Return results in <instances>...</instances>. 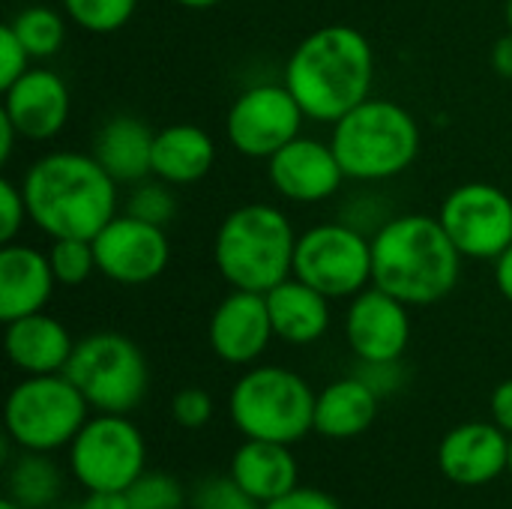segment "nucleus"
Returning <instances> with one entry per match:
<instances>
[{
  "label": "nucleus",
  "instance_id": "obj_1",
  "mask_svg": "<svg viewBox=\"0 0 512 509\" xmlns=\"http://www.w3.org/2000/svg\"><path fill=\"white\" fill-rule=\"evenodd\" d=\"M117 186L93 153L72 150L39 156L21 180L27 216L51 240H93L117 216Z\"/></svg>",
  "mask_w": 512,
  "mask_h": 509
},
{
  "label": "nucleus",
  "instance_id": "obj_2",
  "mask_svg": "<svg viewBox=\"0 0 512 509\" xmlns=\"http://www.w3.org/2000/svg\"><path fill=\"white\" fill-rule=\"evenodd\" d=\"M282 81L309 120L336 123L372 96L375 51L357 27L324 24L291 51Z\"/></svg>",
  "mask_w": 512,
  "mask_h": 509
},
{
  "label": "nucleus",
  "instance_id": "obj_3",
  "mask_svg": "<svg viewBox=\"0 0 512 509\" xmlns=\"http://www.w3.org/2000/svg\"><path fill=\"white\" fill-rule=\"evenodd\" d=\"M459 276L462 252L438 216H393L372 237V285L408 306L441 303L456 291Z\"/></svg>",
  "mask_w": 512,
  "mask_h": 509
},
{
  "label": "nucleus",
  "instance_id": "obj_4",
  "mask_svg": "<svg viewBox=\"0 0 512 509\" xmlns=\"http://www.w3.org/2000/svg\"><path fill=\"white\" fill-rule=\"evenodd\" d=\"M294 225L273 204H243L231 210L213 240V261L219 276L240 291L267 294L294 276Z\"/></svg>",
  "mask_w": 512,
  "mask_h": 509
},
{
  "label": "nucleus",
  "instance_id": "obj_5",
  "mask_svg": "<svg viewBox=\"0 0 512 509\" xmlns=\"http://www.w3.org/2000/svg\"><path fill=\"white\" fill-rule=\"evenodd\" d=\"M330 144L348 180L381 183L414 165L423 132L405 105L369 96L333 123Z\"/></svg>",
  "mask_w": 512,
  "mask_h": 509
},
{
  "label": "nucleus",
  "instance_id": "obj_6",
  "mask_svg": "<svg viewBox=\"0 0 512 509\" xmlns=\"http://www.w3.org/2000/svg\"><path fill=\"white\" fill-rule=\"evenodd\" d=\"M315 399L306 378L282 366H255L231 387L228 414L243 438L297 444L315 429Z\"/></svg>",
  "mask_w": 512,
  "mask_h": 509
},
{
  "label": "nucleus",
  "instance_id": "obj_7",
  "mask_svg": "<svg viewBox=\"0 0 512 509\" xmlns=\"http://www.w3.org/2000/svg\"><path fill=\"white\" fill-rule=\"evenodd\" d=\"M63 375L96 414H132L150 387L144 351L135 339L114 330L78 339Z\"/></svg>",
  "mask_w": 512,
  "mask_h": 509
},
{
  "label": "nucleus",
  "instance_id": "obj_8",
  "mask_svg": "<svg viewBox=\"0 0 512 509\" xmlns=\"http://www.w3.org/2000/svg\"><path fill=\"white\" fill-rule=\"evenodd\" d=\"M90 405L81 390L63 375H27L18 381L3 408L6 435L30 453H54L75 441Z\"/></svg>",
  "mask_w": 512,
  "mask_h": 509
},
{
  "label": "nucleus",
  "instance_id": "obj_9",
  "mask_svg": "<svg viewBox=\"0 0 512 509\" xmlns=\"http://www.w3.org/2000/svg\"><path fill=\"white\" fill-rule=\"evenodd\" d=\"M69 468L87 492H126L147 471V441L126 414H96L69 444Z\"/></svg>",
  "mask_w": 512,
  "mask_h": 509
},
{
  "label": "nucleus",
  "instance_id": "obj_10",
  "mask_svg": "<svg viewBox=\"0 0 512 509\" xmlns=\"http://www.w3.org/2000/svg\"><path fill=\"white\" fill-rule=\"evenodd\" d=\"M294 276L330 300H351L372 285V237L348 222L315 225L297 237Z\"/></svg>",
  "mask_w": 512,
  "mask_h": 509
},
{
  "label": "nucleus",
  "instance_id": "obj_11",
  "mask_svg": "<svg viewBox=\"0 0 512 509\" xmlns=\"http://www.w3.org/2000/svg\"><path fill=\"white\" fill-rule=\"evenodd\" d=\"M306 111L288 84H255L246 87L228 108L225 135L228 144L249 159H270L291 144L303 129Z\"/></svg>",
  "mask_w": 512,
  "mask_h": 509
},
{
  "label": "nucleus",
  "instance_id": "obj_12",
  "mask_svg": "<svg viewBox=\"0 0 512 509\" xmlns=\"http://www.w3.org/2000/svg\"><path fill=\"white\" fill-rule=\"evenodd\" d=\"M438 222L462 258L495 261L512 246V198L492 183L456 186L441 201Z\"/></svg>",
  "mask_w": 512,
  "mask_h": 509
},
{
  "label": "nucleus",
  "instance_id": "obj_13",
  "mask_svg": "<svg viewBox=\"0 0 512 509\" xmlns=\"http://www.w3.org/2000/svg\"><path fill=\"white\" fill-rule=\"evenodd\" d=\"M96 267L117 285H147L168 270L171 243L162 225L144 222L132 213H117L96 237Z\"/></svg>",
  "mask_w": 512,
  "mask_h": 509
},
{
  "label": "nucleus",
  "instance_id": "obj_14",
  "mask_svg": "<svg viewBox=\"0 0 512 509\" xmlns=\"http://www.w3.org/2000/svg\"><path fill=\"white\" fill-rule=\"evenodd\" d=\"M408 303L393 294L369 285L351 297L345 315V339L360 363H390L402 360L411 342V315Z\"/></svg>",
  "mask_w": 512,
  "mask_h": 509
},
{
  "label": "nucleus",
  "instance_id": "obj_15",
  "mask_svg": "<svg viewBox=\"0 0 512 509\" xmlns=\"http://www.w3.org/2000/svg\"><path fill=\"white\" fill-rule=\"evenodd\" d=\"M267 177L273 189L294 204H321L333 198L348 180L333 153V144L303 135L267 159Z\"/></svg>",
  "mask_w": 512,
  "mask_h": 509
},
{
  "label": "nucleus",
  "instance_id": "obj_16",
  "mask_svg": "<svg viewBox=\"0 0 512 509\" xmlns=\"http://www.w3.org/2000/svg\"><path fill=\"white\" fill-rule=\"evenodd\" d=\"M207 339L213 354L228 366H249L264 357L270 348L273 321L267 309V297L255 291L234 288L210 315Z\"/></svg>",
  "mask_w": 512,
  "mask_h": 509
},
{
  "label": "nucleus",
  "instance_id": "obj_17",
  "mask_svg": "<svg viewBox=\"0 0 512 509\" xmlns=\"http://www.w3.org/2000/svg\"><path fill=\"white\" fill-rule=\"evenodd\" d=\"M510 465V435L498 423H462L438 447L441 474L465 489L495 483Z\"/></svg>",
  "mask_w": 512,
  "mask_h": 509
},
{
  "label": "nucleus",
  "instance_id": "obj_18",
  "mask_svg": "<svg viewBox=\"0 0 512 509\" xmlns=\"http://www.w3.org/2000/svg\"><path fill=\"white\" fill-rule=\"evenodd\" d=\"M3 114L15 123L24 141H51L63 132L72 114V96L57 72L30 66L3 90Z\"/></svg>",
  "mask_w": 512,
  "mask_h": 509
},
{
  "label": "nucleus",
  "instance_id": "obj_19",
  "mask_svg": "<svg viewBox=\"0 0 512 509\" xmlns=\"http://www.w3.org/2000/svg\"><path fill=\"white\" fill-rule=\"evenodd\" d=\"M57 288L48 252L24 243H3L0 249V321L45 312Z\"/></svg>",
  "mask_w": 512,
  "mask_h": 509
},
{
  "label": "nucleus",
  "instance_id": "obj_20",
  "mask_svg": "<svg viewBox=\"0 0 512 509\" xmlns=\"http://www.w3.org/2000/svg\"><path fill=\"white\" fill-rule=\"evenodd\" d=\"M3 348H6L9 363L18 372L57 375L66 369V363L75 351V342L57 318L36 312V315H24V318L6 324Z\"/></svg>",
  "mask_w": 512,
  "mask_h": 509
},
{
  "label": "nucleus",
  "instance_id": "obj_21",
  "mask_svg": "<svg viewBox=\"0 0 512 509\" xmlns=\"http://www.w3.org/2000/svg\"><path fill=\"white\" fill-rule=\"evenodd\" d=\"M258 504H273L285 495H291L300 486V468L288 444L276 441H255L246 438L243 447L231 456L228 471Z\"/></svg>",
  "mask_w": 512,
  "mask_h": 509
},
{
  "label": "nucleus",
  "instance_id": "obj_22",
  "mask_svg": "<svg viewBox=\"0 0 512 509\" xmlns=\"http://www.w3.org/2000/svg\"><path fill=\"white\" fill-rule=\"evenodd\" d=\"M264 297L276 339L288 345H312L330 330V297L309 282L288 276Z\"/></svg>",
  "mask_w": 512,
  "mask_h": 509
},
{
  "label": "nucleus",
  "instance_id": "obj_23",
  "mask_svg": "<svg viewBox=\"0 0 512 509\" xmlns=\"http://www.w3.org/2000/svg\"><path fill=\"white\" fill-rule=\"evenodd\" d=\"M153 138L156 132L144 120L132 114H114L99 126L90 153L117 183L135 186L153 174Z\"/></svg>",
  "mask_w": 512,
  "mask_h": 509
},
{
  "label": "nucleus",
  "instance_id": "obj_24",
  "mask_svg": "<svg viewBox=\"0 0 512 509\" xmlns=\"http://www.w3.org/2000/svg\"><path fill=\"white\" fill-rule=\"evenodd\" d=\"M216 144L195 123H171L153 138V177L168 186H192L210 174Z\"/></svg>",
  "mask_w": 512,
  "mask_h": 509
},
{
  "label": "nucleus",
  "instance_id": "obj_25",
  "mask_svg": "<svg viewBox=\"0 0 512 509\" xmlns=\"http://www.w3.org/2000/svg\"><path fill=\"white\" fill-rule=\"evenodd\" d=\"M381 396L357 375L327 384L315 399V432L330 441H351L372 429Z\"/></svg>",
  "mask_w": 512,
  "mask_h": 509
},
{
  "label": "nucleus",
  "instance_id": "obj_26",
  "mask_svg": "<svg viewBox=\"0 0 512 509\" xmlns=\"http://www.w3.org/2000/svg\"><path fill=\"white\" fill-rule=\"evenodd\" d=\"M9 501H15L24 509L51 507L63 492V477L57 465L48 459V453H30L21 450V456L9 465L6 474Z\"/></svg>",
  "mask_w": 512,
  "mask_h": 509
},
{
  "label": "nucleus",
  "instance_id": "obj_27",
  "mask_svg": "<svg viewBox=\"0 0 512 509\" xmlns=\"http://www.w3.org/2000/svg\"><path fill=\"white\" fill-rule=\"evenodd\" d=\"M9 24L18 33V39L24 42V48H27V54L33 60L54 57L66 42V21L51 6H27Z\"/></svg>",
  "mask_w": 512,
  "mask_h": 509
},
{
  "label": "nucleus",
  "instance_id": "obj_28",
  "mask_svg": "<svg viewBox=\"0 0 512 509\" xmlns=\"http://www.w3.org/2000/svg\"><path fill=\"white\" fill-rule=\"evenodd\" d=\"M60 6L75 27L108 36L129 24L138 0H60Z\"/></svg>",
  "mask_w": 512,
  "mask_h": 509
},
{
  "label": "nucleus",
  "instance_id": "obj_29",
  "mask_svg": "<svg viewBox=\"0 0 512 509\" xmlns=\"http://www.w3.org/2000/svg\"><path fill=\"white\" fill-rule=\"evenodd\" d=\"M48 261H51L57 285H66V288H78L93 273H99L96 249H93V240H87V237H57V240H51Z\"/></svg>",
  "mask_w": 512,
  "mask_h": 509
},
{
  "label": "nucleus",
  "instance_id": "obj_30",
  "mask_svg": "<svg viewBox=\"0 0 512 509\" xmlns=\"http://www.w3.org/2000/svg\"><path fill=\"white\" fill-rule=\"evenodd\" d=\"M129 507L132 509H183L186 492L183 486L162 474V471H144L129 489H126Z\"/></svg>",
  "mask_w": 512,
  "mask_h": 509
},
{
  "label": "nucleus",
  "instance_id": "obj_31",
  "mask_svg": "<svg viewBox=\"0 0 512 509\" xmlns=\"http://www.w3.org/2000/svg\"><path fill=\"white\" fill-rule=\"evenodd\" d=\"M192 509H264L231 474L207 477L192 492Z\"/></svg>",
  "mask_w": 512,
  "mask_h": 509
},
{
  "label": "nucleus",
  "instance_id": "obj_32",
  "mask_svg": "<svg viewBox=\"0 0 512 509\" xmlns=\"http://www.w3.org/2000/svg\"><path fill=\"white\" fill-rule=\"evenodd\" d=\"M174 210H177V201L168 189V183L156 180V183H135L132 195H129V204H126V213L144 219V222H153V225H168L174 219Z\"/></svg>",
  "mask_w": 512,
  "mask_h": 509
},
{
  "label": "nucleus",
  "instance_id": "obj_33",
  "mask_svg": "<svg viewBox=\"0 0 512 509\" xmlns=\"http://www.w3.org/2000/svg\"><path fill=\"white\" fill-rule=\"evenodd\" d=\"M171 417L180 429H204L213 420V396L201 387H183L171 399Z\"/></svg>",
  "mask_w": 512,
  "mask_h": 509
},
{
  "label": "nucleus",
  "instance_id": "obj_34",
  "mask_svg": "<svg viewBox=\"0 0 512 509\" xmlns=\"http://www.w3.org/2000/svg\"><path fill=\"white\" fill-rule=\"evenodd\" d=\"M30 54L24 48V42L18 39V33L12 30V24L6 21L0 27V87L6 90L9 84H15L27 69H30Z\"/></svg>",
  "mask_w": 512,
  "mask_h": 509
},
{
  "label": "nucleus",
  "instance_id": "obj_35",
  "mask_svg": "<svg viewBox=\"0 0 512 509\" xmlns=\"http://www.w3.org/2000/svg\"><path fill=\"white\" fill-rule=\"evenodd\" d=\"M30 222L24 192L12 180H0V243H15L18 231Z\"/></svg>",
  "mask_w": 512,
  "mask_h": 509
},
{
  "label": "nucleus",
  "instance_id": "obj_36",
  "mask_svg": "<svg viewBox=\"0 0 512 509\" xmlns=\"http://www.w3.org/2000/svg\"><path fill=\"white\" fill-rule=\"evenodd\" d=\"M354 375L363 378L381 399H384V396H393V393L405 384L402 360H390V363H360V369H357Z\"/></svg>",
  "mask_w": 512,
  "mask_h": 509
},
{
  "label": "nucleus",
  "instance_id": "obj_37",
  "mask_svg": "<svg viewBox=\"0 0 512 509\" xmlns=\"http://www.w3.org/2000/svg\"><path fill=\"white\" fill-rule=\"evenodd\" d=\"M264 509H342L336 504V498H330L327 492H321V489H294L291 495H285V498H279V501H273V504H267Z\"/></svg>",
  "mask_w": 512,
  "mask_h": 509
},
{
  "label": "nucleus",
  "instance_id": "obj_38",
  "mask_svg": "<svg viewBox=\"0 0 512 509\" xmlns=\"http://www.w3.org/2000/svg\"><path fill=\"white\" fill-rule=\"evenodd\" d=\"M489 411H492V423H498L512 438V378L501 381L489 399Z\"/></svg>",
  "mask_w": 512,
  "mask_h": 509
},
{
  "label": "nucleus",
  "instance_id": "obj_39",
  "mask_svg": "<svg viewBox=\"0 0 512 509\" xmlns=\"http://www.w3.org/2000/svg\"><path fill=\"white\" fill-rule=\"evenodd\" d=\"M492 69H495V75L512 81V30L495 42V48H492Z\"/></svg>",
  "mask_w": 512,
  "mask_h": 509
},
{
  "label": "nucleus",
  "instance_id": "obj_40",
  "mask_svg": "<svg viewBox=\"0 0 512 509\" xmlns=\"http://www.w3.org/2000/svg\"><path fill=\"white\" fill-rule=\"evenodd\" d=\"M78 509H132L126 492H87L84 504Z\"/></svg>",
  "mask_w": 512,
  "mask_h": 509
},
{
  "label": "nucleus",
  "instance_id": "obj_41",
  "mask_svg": "<svg viewBox=\"0 0 512 509\" xmlns=\"http://www.w3.org/2000/svg\"><path fill=\"white\" fill-rule=\"evenodd\" d=\"M492 264H495V285H498L501 297L512 303V246L507 252H501Z\"/></svg>",
  "mask_w": 512,
  "mask_h": 509
},
{
  "label": "nucleus",
  "instance_id": "obj_42",
  "mask_svg": "<svg viewBox=\"0 0 512 509\" xmlns=\"http://www.w3.org/2000/svg\"><path fill=\"white\" fill-rule=\"evenodd\" d=\"M21 135H18V129H15V123L0 111V165H6L9 159H12V150H15V141H18Z\"/></svg>",
  "mask_w": 512,
  "mask_h": 509
},
{
  "label": "nucleus",
  "instance_id": "obj_43",
  "mask_svg": "<svg viewBox=\"0 0 512 509\" xmlns=\"http://www.w3.org/2000/svg\"><path fill=\"white\" fill-rule=\"evenodd\" d=\"M177 6H183V9H213L219 0H174Z\"/></svg>",
  "mask_w": 512,
  "mask_h": 509
},
{
  "label": "nucleus",
  "instance_id": "obj_44",
  "mask_svg": "<svg viewBox=\"0 0 512 509\" xmlns=\"http://www.w3.org/2000/svg\"><path fill=\"white\" fill-rule=\"evenodd\" d=\"M0 509H24V507H18V504H15V501H9V498H6V501H3V504H0Z\"/></svg>",
  "mask_w": 512,
  "mask_h": 509
},
{
  "label": "nucleus",
  "instance_id": "obj_45",
  "mask_svg": "<svg viewBox=\"0 0 512 509\" xmlns=\"http://www.w3.org/2000/svg\"><path fill=\"white\" fill-rule=\"evenodd\" d=\"M507 27L512 30V0H507Z\"/></svg>",
  "mask_w": 512,
  "mask_h": 509
},
{
  "label": "nucleus",
  "instance_id": "obj_46",
  "mask_svg": "<svg viewBox=\"0 0 512 509\" xmlns=\"http://www.w3.org/2000/svg\"><path fill=\"white\" fill-rule=\"evenodd\" d=\"M507 474L512 477V438H510V465H507Z\"/></svg>",
  "mask_w": 512,
  "mask_h": 509
},
{
  "label": "nucleus",
  "instance_id": "obj_47",
  "mask_svg": "<svg viewBox=\"0 0 512 509\" xmlns=\"http://www.w3.org/2000/svg\"><path fill=\"white\" fill-rule=\"evenodd\" d=\"M75 509H78V507H75Z\"/></svg>",
  "mask_w": 512,
  "mask_h": 509
}]
</instances>
